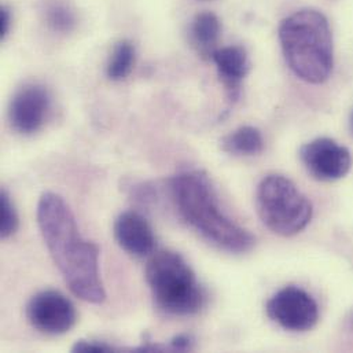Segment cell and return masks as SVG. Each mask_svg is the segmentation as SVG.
Returning a JSON list of instances; mask_svg holds the SVG:
<instances>
[{
    "label": "cell",
    "mask_w": 353,
    "mask_h": 353,
    "mask_svg": "<svg viewBox=\"0 0 353 353\" xmlns=\"http://www.w3.org/2000/svg\"><path fill=\"white\" fill-rule=\"evenodd\" d=\"M37 223L72 293L87 303L102 304L106 293L99 276V249L80 235L68 203L54 192H44L37 203Z\"/></svg>",
    "instance_id": "6da1fadb"
},
{
    "label": "cell",
    "mask_w": 353,
    "mask_h": 353,
    "mask_svg": "<svg viewBox=\"0 0 353 353\" xmlns=\"http://www.w3.org/2000/svg\"><path fill=\"white\" fill-rule=\"evenodd\" d=\"M170 191L181 220L209 243L234 254L254 248L256 238L221 210L212 180L203 171L177 174L170 180Z\"/></svg>",
    "instance_id": "7a4b0ae2"
},
{
    "label": "cell",
    "mask_w": 353,
    "mask_h": 353,
    "mask_svg": "<svg viewBox=\"0 0 353 353\" xmlns=\"http://www.w3.org/2000/svg\"><path fill=\"white\" fill-rule=\"evenodd\" d=\"M279 40L290 69L311 84L325 83L333 70V34L327 18L316 10H300L279 26Z\"/></svg>",
    "instance_id": "3957f363"
},
{
    "label": "cell",
    "mask_w": 353,
    "mask_h": 353,
    "mask_svg": "<svg viewBox=\"0 0 353 353\" xmlns=\"http://www.w3.org/2000/svg\"><path fill=\"white\" fill-rule=\"evenodd\" d=\"M146 281L156 305L167 315L191 316L205 305L203 288L191 267L176 252L154 253L146 267Z\"/></svg>",
    "instance_id": "277c9868"
},
{
    "label": "cell",
    "mask_w": 353,
    "mask_h": 353,
    "mask_svg": "<svg viewBox=\"0 0 353 353\" xmlns=\"http://www.w3.org/2000/svg\"><path fill=\"white\" fill-rule=\"evenodd\" d=\"M256 206L264 225L281 236L301 232L314 214L307 195L289 177L282 175H268L260 181Z\"/></svg>",
    "instance_id": "5b68a950"
},
{
    "label": "cell",
    "mask_w": 353,
    "mask_h": 353,
    "mask_svg": "<svg viewBox=\"0 0 353 353\" xmlns=\"http://www.w3.org/2000/svg\"><path fill=\"white\" fill-rule=\"evenodd\" d=\"M268 318L289 332H308L319 321L314 297L297 286H286L267 303Z\"/></svg>",
    "instance_id": "8992f818"
},
{
    "label": "cell",
    "mask_w": 353,
    "mask_h": 353,
    "mask_svg": "<svg viewBox=\"0 0 353 353\" xmlns=\"http://www.w3.org/2000/svg\"><path fill=\"white\" fill-rule=\"evenodd\" d=\"M26 318L40 333L59 336L76 325L77 314L66 296L57 290H43L29 300Z\"/></svg>",
    "instance_id": "52a82bcc"
},
{
    "label": "cell",
    "mask_w": 353,
    "mask_h": 353,
    "mask_svg": "<svg viewBox=\"0 0 353 353\" xmlns=\"http://www.w3.org/2000/svg\"><path fill=\"white\" fill-rule=\"evenodd\" d=\"M300 159L312 177L321 181L343 179L352 168L351 152L329 138L305 143L300 149Z\"/></svg>",
    "instance_id": "ba28073f"
},
{
    "label": "cell",
    "mask_w": 353,
    "mask_h": 353,
    "mask_svg": "<svg viewBox=\"0 0 353 353\" xmlns=\"http://www.w3.org/2000/svg\"><path fill=\"white\" fill-rule=\"evenodd\" d=\"M48 91L39 84H28L17 91L10 103L8 117L11 127L23 135L37 132L50 110Z\"/></svg>",
    "instance_id": "9c48e42d"
},
{
    "label": "cell",
    "mask_w": 353,
    "mask_h": 353,
    "mask_svg": "<svg viewBox=\"0 0 353 353\" xmlns=\"http://www.w3.org/2000/svg\"><path fill=\"white\" fill-rule=\"evenodd\" d=\"M114 236L120 248L134 257L150 256L156 248V236L152 225L135 210L123 212L116 219Z\"/></svg>",
    "instance_id": "30bf717a"
},
{
    "label": "cell",
    "mask_w": 353,
    "mask_h": 353,
    "mask_svg": "<svg viewBox=\"0 0 353 353\" xmlns=\"http://www.w3.org/2000/svg\"><path fill=\"white\" fill-rule=\"evenodd\" d=\"M219 77L225 87L230 102H235L241 94V84L248 76L250 62L246 51L239 46L217 48L212 55Z\"/></svg>",
    "instance_id": "8fae6325"
},
{
    "label": "cell",
    "mask_w": 353,
    "mask_h": 353,
    "mask_svg": "<svg viewBox=\"0 0 353 353\" xmlns=\"http://www.w3.org/2000/svg\"><path fill=\"white\" fill-rule=\"evenodd\" d=\"M220 29V21L213 12L205 11L195 15L190 28V37L194 48L201 57L212 58L217 50L216 44L219 41Z\"/></svg>",
    "instance_id": "7c38bea8"
},
{
    "label": "cell",
    "mask_w": 353,
    "mask_h": 353,
    "mask_svg": "<svg viewBox=\"0 0 353 353\" xmlns=\"http://www.w3.org/2000/svg\"><path fill=\"white\" fill-rule=\"evenodd\" d=\"M223 152L232 156H257L264 150L261 132L254 127H241L220 141Z\"/></svg>",
    "instance_id": "4fadbf2b"
},
{
    "label": "cell",
    "mask_w": 353,
    "mask_h": 353,
    "mask_svg": "<svg viewBox=\"0 0 353 353\" xmlns=\"http://www.w3.org/2000/svg\"><path fill=\"white\" fill-rule=\"evenodd\" d=\"M135 63V48L130 41H120L113 50L108 63V77L113 81L124 80Z\"/></svg>",
    "instance_id": "5bb4252c"
},
{
    "label": "cell",
    "mask_w": 353,
    "mask_h": 353,
    "mask_svg": "<svg viewBox=\"0 0 353 353\" xmlns=\"http://www.w3.org/2000/svg\"><path fill=\"white\" fill-rule=\"evenodd\" d=\"M18 213L6 190L0 191V236L8 238L18 228Z\"/></svg>",
    "instance_id": "9a60e30c"
},
{
    "label": "cell",
    "mask_w": 353,
    "mask_h": 353,
    "mask_svg": "<svg viewBox=\"0 0 353 353\" xmlns=\"http://www.w3.org/2000/svg\"><path fill=\"white\" fill-rule=\"evenodd\" d=\"M73 15L69 10L57 7L50 14V23L58 30H69L73 26Z\"/></svg>",
    "instance_id": "2e32d148"
},
{
    "label": "cell",
    "mask_w": 353,
    "mask_h": 353,
    "mask_svg": "<svg viewBox=\"0 0 353 353\" xmlns=\"http://www.w3.org/2000/svg\"><path fill=\"white\" fill-rule=\"evenodd\" d=\"M131 194L137 202H139L141 205H145V206H148L156 201V191L148 183H141V184L132 185Z\"/></svg>",
    "instance_id": "e0dca14e"
},
{
    "label": "cell",
    "mask_w": 353,
    "mask_h": 353,
    "mask_svg": "<svg viewBox=\"0 0 353 353\" xmlns=\"http://www.w3.org/2000/svg\"><path fill=\"white\" fill-rule=\"evenodd\" d=\"M73 352L83 353H99V352H114L117 351L114 347L105 344V343H99V341H85V340H80L77 341L73 348Z\"/></svg>",
    "instance_id": "ac0fdd59"
},
{
    "label": "cell",
    "mask_w": 353,
    "mask_h": 353,
    "mask_svg": "<svg viewBox=\"0 0 353 353\" xmlns=\"http://www.w3.org/2000/svg\"><path fill=\"white\" fill-rule=\"evenodd\" d=\"M194 345H195V340L191 334H179L171 341L168 350L174 352H187V351H192Z\"/></svg>",
    "instance_id": "d6986e66"
},
{
    "label": "cell",
    "mask_w": 353,
    "mask_h": 353,
    "mask_svg": "<svg viewBox=\"0 0 353 353\" xmlns=\"http://www.w3.org/2000/svg\"><path fill=\"white\" fill-rule=\"evenodd\" d=\"M0 18H1V25H0V37L4 39L6 34L8 33V29H10V21H11V17H10V11L3 6L1 10H0Z\"/></svg>",
    "instance_id": "ffe728a7"
},
{
    "label": "cell",
    "mask_w": 353,
    "mask_h": 353,
    "mask_svg": "<svg viewBox=\"0 0 353 353\" xmlns=\"http://www.w3.org/2000/svg\"><path fill=\"white\" fill-rule=\"evenodd\" d=\"M347 325H348V327L353 330V312L351 314V316L348 318V321H347Z\"/></svg>",
    "instance_id": "44dd1931"
},
{
    "label": "cell",
    "mask_w": 353,
    "mask_h": 353,
    "mask_svg": "<svg viewBox=\"0 0 353 353\" xmlns=\"http://www.w3.org/2000/svg\"><path fill=\"white\" fill-rule=\"evenodd\" d=\"M351 130H352V132H353V112H352V114H351Z\"/></svg>",
    "instance_id": "7402d4cb"
},
{
    "label": "cell",
    "mask_w": 353,
    "mask_h": 353,
    "mask_svg": "<svg viewBox=\"0 0 353 353\" xmlns=\"http://www.w3.org/2000/svg\"><path fill=\"white\" fill-rule=\"evenodd\" d=\"M201 1H209V0H201Z\"/></svg>",
    "instance_id": "603a6c76"
}]
</instances>
